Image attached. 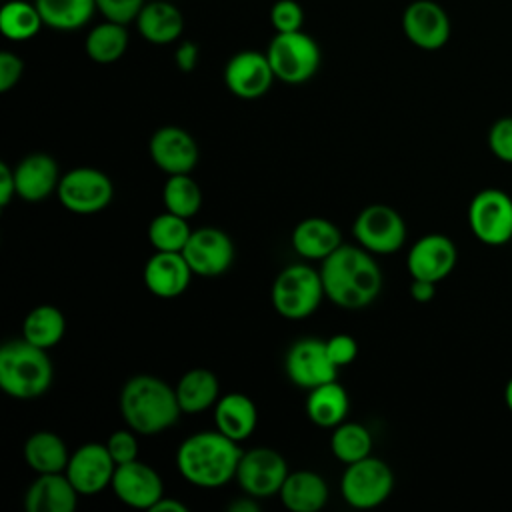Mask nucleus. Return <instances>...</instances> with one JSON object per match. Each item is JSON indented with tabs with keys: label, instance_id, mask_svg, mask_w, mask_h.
I'll use <instances>...</instances> for the list:
<instances>
[{
	"label": "nucleus",
	"instance_id": "nucleus-26",
	"mask_svg": "<svg viewBox=\"0 0 512 512\" xmlns=\"http://www.w3.org/2000/svg\"><path fill=\"white\" fill-rule=\"evenodd\" d=\"M214 424L224 436L242 442L252 436L258 424V408L246 394L228 392L214 404Z\"/></svg>",
	"mask_w": 512,
	"mask_h": 512
},
{
	"label": "nucleus",
	"instance_id": "nucleus-21",
	"mask_svg": "<svg viewBox=\"0 0 512 512\" xmlns=\"http://www.w3.org/2000/svg\"><path fill=\"white\" fill-rule=\"evenodd\" d=\"M14 178L16 196L26 202H40L58 190L62 176L58 174V164L52 156L44 152H32L16 164Z\"/></svg>",
	"mask_w": 512,
	"mask_h": 512
},
{
	"label": "nucleus",
	"instance_id": "nucleus-9",
	"mask_svg": "<svg viewBox=\"0 0 512 512\" xmlns=\"http://www.w3.org/2000/svg\"><path fill=\"white\" fill-rule=\"evenodd\" d=\"M56 196L60 204L74 214H96L112 202L114 184L102 170L80 166L60 178Z\"/></svg>",
	"mask_w": 512,
	"mask_h": 512
},
{
	"label": "nucleus",
	"instance_id": "nucleus-40",
	"mask_svg": "<svg viewBox=\"0 0 512 512\" xmlns=\"http://www.w3.org/2000/svg\"><path fill=\"white\" fill-rule=\"evenodd\" d=\"M112 460L118 464H126L138 458V440L134 436V430H116L108 436L104 442Z\"/></svg>",
	"mask_w": 512,
	"mask_h": 512
},
{
	"label": "nucleus",
	"instance_id": "nucleus-19",
	"mask_svg": "<svg viewBox=\"0 0 512 512\" xmlns=\"http://www.w3.org/2000/svg\"><path fill=\"white\" fill-rule=\"evenodd\" d=\"M152 162L170 174H190L198 164V144L180 126H162L150 138Z\"/></svg>",
	"mask_w": 512,
	"mask_h": 512
},
{
	"label": "nucleus",
	"instance_id": "nucleus-30",
	"mask_svg": "<svg viewBox=\"0 0 512 512\" xmlns=\"http://www.w3.org/2000/svg\"><path fill=\"white\" fill-rule=\"evenodd\" d=\"M44 26L58 32H74L84 28L98 12L96 0H34Z\"/></svg>",
	"mask_w": 512,
	"mask_h": 512
},
{
	"label": "nucleus",
	"instance_id": "nucleus-11",
	"mask_svg": "<svg viewBox=\"0 0 512 512\" xmlns=\"http://www.w3.org/2000/svg\"><path fill=\"white\" fill-rule=\"evenodd\" d=\"M288 476V464L284 456L268 446H258L248 452H242L236 482L244 494L254 498H270L280 492Z\"/></svg>",
	"mask_w": 512,
	"mask_h": 512
},
{
	"label": "nucleus",
	"instance_id": "nucleus-46",
	"mask_svg": "<svg viewBox=\"0 0 512 512\" xmlns=\"http://www.w3.org/2000/svg\"><path fill=\"white\" fill-rule=\"evenodd\" d=\"M256 500H258V498L246 494L244 498H238V500L230 502V504H228V510H230V512H258V510H260V504H258Z\"/></svg>",
	"mask_w": 512,
	"mask_h": 512
},
{
	"label": "nucleus",
	"instance_id": "nucleus-41",
	"mask_svg": "<svg viewBox=\"0 0 512 512\" xmlns=\"http://www.w3.org/2000/svg\"><path fill=\"white\" fill-rule=\"evenodd\" d=\"M326 350L332 358V362L340 368L350 362H354L358 354V344L350 334H334L326 340Z\"/></svg>",
	"mask_w": 512,
	"mask_h": 512
},
{
	"label": "nucleus",
	"instance_id": "nucleus-23",
	"mask_svg": "<svg viewBox=\"0 0 512 512\" xmlns=\"http://www.w3.org/2000/svg\"><path fill=\"white\" fill-rule=\"evenodd\" d=\"M138 34L156 46L176 42L184 32V16L180 8L168 0L146 2L134 20Z\"/></svg>",
	"mask_w": 512,
	"mask_h": 512
},
{
	"label": "nucleus",
	"instance_id": "nucleus-27",
	"mask_svg": "<svg viewBox=\"0 0 512 512\" xmlns=\"http://www.w3.org/2000/svg\"><path fill=\"white\" fill-rule=\"evenodd\" d=\"M24 460L36 474L66 472L70 452L56 432L38 430L24 442Z\"/></svg>",
	"mask_w": 512,
	"mask_h": 512
},
{
	"label": "nucleus",
	"instance_id": "nucleus-37",
	"mask_svg": "<svg viewBox=\"0 0 512 512\" xmlns=\"http://www.w3.org/2000/svg\"><path fill=\"white\" fill-rule=\"evenodd\" d=\"M268 16L276 32H296L304 24V8L296 0H276Z\"/></svg>",
	"mask_w": 512,
	"mask_h": 512
},
{
	"label": "nucleus",
	"instance_id": "nucleus-6",
	"mask_svg": "<svg viewBox=\"0 0 512 512\" xmlns=\"http://www.w3.org/2000/svg\"><path fill=\"white\" fill-rule=\"evenodd\" d=\"M266 56L276 80L286 84L308 82L322 62L318 42L304 30L276 32L266 48Z\"/></svg>",
	"mask_w": 512,
	"mask_h": 512
},
{
	"label": "nucleus",
	"instance_id": "nucleus-28",
	"mask_svg": "<svg viewBox=\"0 0 512 512\" xmlns=\"http://www.w3.org/2000/svg\"><path fill=\"white\" fill-rule=\"evenodd\" d=\"M176 398L182 412H204L220 398L218 378L208 368H190L180 376L176 384Z\"/></svg>",
	"mask_w": 512,
	"mask_h": 512
},
{
	"label": "nucleus",
	"instance_id": "nucleus-20",
	"mask_svg": "<svg viewBox=\"0 0 512 512\" xmlns=\"http://www.w3.org/2000/svg\"><path fill=\"white\" fill-rule=\"evenodd\" d=\"M192 268L182 252L156 250L144 264V284L158 298L180 296L192 278Z\"/></svg>",
	"mask_w": 512,
	"mask_h": 512
},
{
	"label": "nucleus",
	"instance_id": "nucleus-33",
	"mask_svg": "<svg viewBox=\"0 0 512 512\" xmlns=\"http://www.w3.org/2000/svg\"><path fill=\"white\" fill-rule=\"evenodd\" d=\"M44 20L34 2L28 0H8L0 8V32L4 38L14 42H24L34 38Z\"/></svg>",
	"mask_w": 512,
	"mask_h": 512
},
{
	"label": "nucleus",
	"instance_id": "nucleus-8",
	"mask_svg": "<svg viewBox=\"0 0 512 512\" xmlns=\"http://www.w3.org/2000/svg\"><path fill=\"white\" fill-rule=\"evenodd\" d=\"M468 226L486 246L512 242V196L498 188L476 192L468 206Z\"/></svg>",
	"mask_w": 512,
	"mask_h": 512
},
{
	"label": "nucleus",
	"instance_id": "nucleus-5",
	"mask_svg": "<svg viewBox=\"0 0 512 512\" xmlns=\"http://www.w3.org/2000/svg\"><path fill=\"white\" fill-rule=\"evenodd\" d=\"M270 296L274 310L282 318L302 320L310 316L326 296L320 270L308 264H288L274 278Z\"/></svg>",
	"mask_w": 512,
	"mask_h": 512
},
{
	"label": "nucleus",
	"instance_id": "nucleus-2",
	"mask_svg": "<svg viewBox=\"0 0 512 512\" xmlns=\"http://www.w3.org/2000/svg\"><path fill=\"white\" fill-rule=\"evenodd\" d=\"M242 450L220 430H200L176 450V466L186 482L198 488H220L236 478Z\"/></svg>",
	"mask_w": 512,
	"mask_h": 512
},
{
	"label": "nucleus",
	"instance_id": "nucleus-12",
	"mask_svg": "<svg viewBox=\"0 0 512 512\" xmlns=\"http://www.w3.org/2000/svg\"><path fill=\"white\" fill-rule=\"evenodd\" d=\"M284 368L292 384L306 390L332 382L338 376V366L326 350V340L318 338L296 340L286 352Z\"/></svg>",
	"mask_w": 512,
	"mask_h": 512
},
{
	"label": "nucleus",
	"instance_id": "nucleus-3",
	"mask_svg": "<svg viewBox=\"0 0 512 512\" xmlns=\"http://www.w3.org/2000/svg\"><path fill=\"white\" fill-rule=\"evenodd\" d=\"M118 404L126 426L142 436L162 434L172 428L182 414L176 388L150 374L128 378L120 390Z\"/></svg>",
	"mask_w": 512,
	"mask_h": 512
},
{
	"label": "nucleus",
	"instance_id": "nucleus-43",
	"mask_svg": "<svg viewBox=\"0 0 512 512\" xmlns=\"http://www.w3.org/2000/svg\"><path fill=\"white\" fill-rule=\"evenodd\" d=\"M200 60V48L192 40H182L174 50V64L182 72H192L198 66Z\"/></svg>",
	"mask_w": 512,
	"mask_h": 512
},
{
	"label": "nucleus",
	"instance_id": "nucleus-4",
	"mask_svg": "<svg viewBox=\"0 0 512 512\" xmlns=\"http://www.w3.org/2000/svg\"><path fill=\"white\" fill-rule=\"evenodd\" d=\"M54 368L48 350L26 338L8 340L0 348V388L16 400L42 396L52 384Z\"/></svg>",
	"mask_w": 512,
	"mask_h": 512
},
{
	"label": "nucleus",
	"instance_id": "nucleus-48",
	"mask_svg": "<svg viewBox=\"0 0 512 512\" xmlns=\"http://www.w3.org/2000/svg\"><path fill=\"white\" fill-rule=\"evenodd\" d=\"M504 402H506V406H508V410L512 412V378L506 382V386H504Z\"/></svg>",
	"mask_w": 512,
	"mask_h": 512
},
{
	"label": "nucleus",
	"instance_id": "nucleus-24",
	"mask_svg": "<svg viewBox=\"0 0 512 512\" xmlns=\"http://www.w3.org/2000/svg\"><path fill=\"white\" fill-rule=\"evenodd\" d=\"M330 490L326 480L312 470L288 472L278 498L290 512H318L328 502Z\"/></svg>",
	"mask_w": 512,
	"mask_h": 512
},
{
	"label": "nucleus",
	"instance_id": "nucleus-38",
	"mask_svg": "<svg viewBox=\"0 0 512 512\" xmlns=\"http://www.w3.org/2000/svg\"><path fill=\"white\" fill-rule=\"evenodd\" d=\"M488 148L490 152L506 162L512 164V116L498 118L488 130Z\"/></svg>",
	"mask_w": 512,
	"mask_h": 512
},
{
	"label": "nucleus",
	"instance_id": "nucleus-22",
	"mask_svg": "<svg viewBox=\"0 0 512 512\" xmlns=\"http://www.w3.org/2000/svg\"><path fill=\"white\" fill-rule=\"evenodd\" d=\"M80 492L66 472L38 474L24 494L26 512H74Z\"/></svg>",
	"mask_w": 512,
	"mask_h": 512
},
{
	"label": "nucleus",
	"instance_id": "nucleus-1",
	"mask_svg": "<svg viewBox=\"0 0 512 512\" xmlns=\"http://www.w3.org/2000/svg\"><path fill=\"white\" fill-rule=\"evenodd\" d=\"M320 278L330 302L346 310L370 306L382 290V270L366 248L340 244L322 260Z\"/></svg>",
	"mask_w": 512,
	"mask_h": 512
},
{
	"label": "nucleus",
	"instance_id": "nucleus-32",
	"mask_svg": "<svg viewBox=\"0 0 512 512\" xmlns=\"http://www.w3.org/2000/svg\"><path fill=\"white\" fill-rule=\"evenodd\" d=\"M66 332V316L52 304L32 308L22 322V338L44 350L56 346Z\"/></svg>",
	"mask_w": 512,
	"mask_h": 512
},
{
	"label": "nucleus",
	"instance_id": "nucleus-44",
	"mask_svg": "<svg viewBox=\"0 0 512 512\" xmlns=\"http://www.w3.org/2000/svg\"><path fill=\"white\" fill-rule=\"evenodd\" d=\"M14 196H16L14 168H10L6 162H0V206L6 208Z\"/></svg>",
	"mask_w": 512,
	"mask_h": 512
},
{
	"label": "nucleus",
	"instance_id": "nucleus-16",
	"mask_svg": "<svg viewBox=\"0 0 512 512\" xmlns=\"http://www.w3.org/2000/svg\"><path fill=\"white\" fill-rule=\"evenodd\" d=\"M110 486L122 504L140 510H152V506L164 496L162 476L138 458L118 464Z\"/></svg>",
	"mask_w": 512,
	"mask_h": 512
},
{
	"label": "nucleus",
	"instance_id": "nucleus-7",
	"mask_svg": "<svg viewBox=\"0 0 512 512\" xmlns=\"http://www.w3.org/2000/svg\"><path fill=\"white\" fill-rule=\"evenodd\" d=\"M394 488V474L390 466L376 458L366 456L358 462L346 464L340 480V494L352 508L368 510L388 500Z\"/></svg>",
	"mask_w": 512,
	"mask_h": 512
},
{
	"label": "nucleus",
	"instance_id": "nucleus-25",
	"mask_svg": "<svg viewBox=\"0 0 512 512\" xmlns=\"http://www.w3.org/2000/svg\"><path fill=\"white\" fill-rule=\"evenodd\" d=\"M342 244L338 226L326 218L310 216L292 230V248L306 260H324Z\"/></svg>",
	"mask_w": 512,
	"mask_h": 512
},
{
	"label": "nucleus",
	"instance_id": "nucleus-34",
	"mask_svg": "<svg viewBox=\"0 0 512 512\" xmlns=\"http://www.w3.org/2000/svg\"><path fill=\"white\" fill-rule=\"evenodd\" d=\"M330 450L344 464L358 462L370 456L372 434L360 422H340L330 436Z\"/></svg>",
	"mask_w": 512,
	"mask_h": 512
},
{
	"label": "nucleus",
	"instance_id": "nucleus-47",
	"mask_svg": "<svg viewBox=\"0 0 512 512\" xmlns=\"http://www.w3.org/2000/svg\"><path fill=\"white\" fill-rule=\"evenodd\" d=\"M186 510H188L186 504H182V502H178V500H174V498L162 496V498L152 506L150 512H186Z\"/></svg>",
	"mask_w": 512,
	"mask_h": 512
},
{
	"label": "nucleus",
	"instance_id": "nucleus-18",
	"mask_svg": "<svg viewBox=\"0 0 512 512\" xmlns=\"http://www.w3.org/2000/svg\"><path fill=\"white\" fill-rule=\"evenodd\" d=\"M456 244L444 234H426L418 238L406 258V268L412 278L440 282L456 266Z\"/></svg>",
	"mask_w": 512,
	"mask_h": 512
},
{
	"label": "nucleus",
	"instance_id": "nucleus-45",
	"mask_svg": "<svg viewBox=\"0 0 512 512\" xmlns=\"http://www.w3.org/2000/svg\"><path fill=\"white\" fill-rule=\"evenodd\" d=\"M410 296H412V300H416L420 304L430 302L436 296V282L412 278V282H410Z\"/></svg>",
	"mask_w": 512,
	"mask_h": 512
},
{
	"label": "nucleus",
	"instance_id": "nucleus-29",
	"mask_svg": "<svg viewBox=\"0 0 512 512\" xmlns=\"http://www.w3.org/2000/svg\"><path fill=\"white\" fill-rule=\"evenodd\" d=\"M348 410H350L348 392L336 380L308 390L306 414L316 426L334 428L340 422H344Z\"/></svg>",
	"mask_w": 512,
	"mask_h": 512
},
{
	"label": "nucleus",
	"instance_id": "nucleus-10",
	"mask_svg": "<svg viewBox=\"0 0 512 512\" xmlns=\"http://www.w3.org/2000/svg\"><path fill=\"white\" fill-rule=\"evenodd\" d=\"M356 242L372 254H392L406 242V224L398 210L388 204L362 208L352 224Z\"/></svg>",
	"mask_w": 512,
	"mask_h": 512
},
{
	"label": "nucleus",
	"instance_id": "nucleus-15",
	"mask_svg": "<svg viewBox=\"0 0 512 512\" xmlns=\"http://www.w3.org/2000/svg\"><path fill=\"white\" fill-rule=\"evenodd\" d=\"M182 254L196 276L214 278L232 266L234 244L224 230L204 226L192 230Z\"/></svg>",
	"mask_w": 512,
	"mask_h": 512
},
{
	"label": "nucleus",
	"instance_id": "nucleus-36",
	"mask_svg": "<svg viewBox=\"0 0 512 512\" xmlns=\"http://www.w3.org/2000/svg\"><path fill=\"white\" fill-rule=\"evenodd\" d=\"M190 234L192 228L188 224V218H182L168 210L154 216L148 224V240L152 248L160 252H182Z\"/></svg>",
	"mask_w": 512,
	"mask_h": 512
},
{
	"label": "nucleus",
	"instance_id": "nucleus-35",
	"mask_svg": "<svg viewBox=\"0 0 512 512\" xmlns=\"http://www.w3.org/2000/svg\"><path fill=\"white\" fill-rule=\"evenodd\" d=\"M162 202L168 212L192 218L202 206V192L190 174H170L162 188Z\"/></svg>",
	"mask_w": 512,
	"mask_h": 512
},
{
	"label": "nucleus",
	"instance_id": "nucleus-42",
	"mask_svg": "<svg viewBox=\"0 0 512 512\" xmlns=\"http://www.w3.org/2000/svg\"><path fill=\"white\" fill-rule=\"evenodd\" d=\"M22 72H24L22 58L10 50H2L0 52V92L12 90L20 82Z\"/></svg>",
	"mask_w": 512,
	"mask_h": 512
},
{
	"label": "nucleus",
	"instance_id": "nucleus-14",
	"mask_svg": "<svg viewBox=\"0 0 512 512\" xmlns=\"http://www.w3.org/2000/svg\"><path fill=\"white\" fill-rule=\"evenodd\" d=\"M224 84L240 100L262 98L276 80L266 52L240 50L224 66Z\"/></svg>",
	"mask_w": 512,
	"mask_h": 512
},
{
	"label": "nucleus",
	"instance_id": "nucleus-17",
	"mask_svg": "<svg viewBox=\"0 0 512 512\" xmlns=\"http://www.w3.org/2000/svg\"><path fill=\"white\" fill-rule=\"evenodd\" d=\"M114 470L116 462L112 460L106 444L86 442L70 454L66 476L80 494L92 496L112 484Z\"/></svg>",
	"mask_w": 512,
	"mask_h": 512
},
{
	"label": "nucleus",
	"instance_id": "nucleus-31",
	"mask_svg": "<svg viewBox=\"0 0 512 512\" xmlns=\"http://www.w3.org/2000/svg\"><path fill=\"white\" fill-rule=\"evenodd\" d=\"M130 44L126 24L104 20L90 28L84 40L86 56L96 64H112L124 56Z\"/></svg>",
	"mask_w": 512,
	"mask_h": 512
},
{
	"label": "nucleus",
	"instance_id": "nucleus-13",
	"mask_svg": "<svg viewBox=\"0 0 512 512\" xmlns=\"http://www.w3.org/2000/svg\"><path fill=\"white\" fill-rule=\"evenodd\" d=\"M402 32L410 44L434 52L448 44L452 24L448 12L434 0H412L402 12Z\"/></svg>",
	"mask_w": 512,
	"mask_h": 512
},
{
	"label": "nucleus",
	"instance_id": "nucleus-39",
	"mask_svg": "<svg viewBox=\"0 0 512 512\" xmlns=\"http://www.w3.org/2000/svg\"><path fill=\"white\" fill-rule=\"evenodd\" d=\"M144 4L146 0H96V8L104 16V20L126 26L136 20Z\"/></svg>",
	"mask_w": 512,
	"mask_h": 512
}]
</instances>
